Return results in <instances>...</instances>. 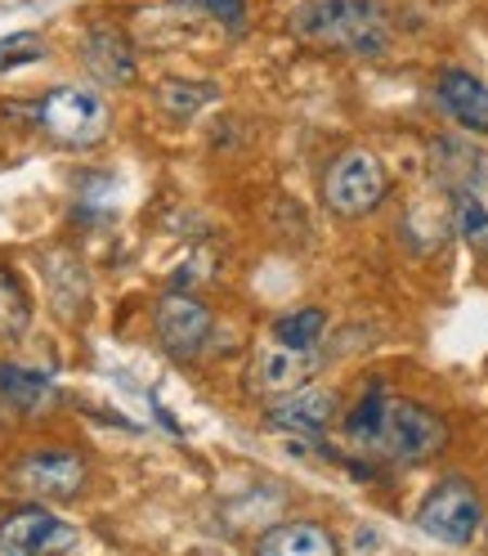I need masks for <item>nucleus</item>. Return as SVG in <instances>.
Returning <instances> with one entry per match:
<instances>
[{
	"instance_id": "obj_14",
	"label": "nucleus",
	"mask_w": 488,
	"mask_h": 556,
	"mask_svg": "<svg viewBox=\"0 0 488 556\" xmlns=\"http://www.w3.org/2000/svg\"><path fill=\"white\" fill-rule=\"evenodd\" d=\"M0 381H5V408L23 413V417H41L59 391H54V381L37 368H23V364H5V372H0Z\"/></svg>"
},
{
	"instance_id": "obj_17",
	"label": "nucleus",
	"mask_w": 488,
	"mask_h": 556,
	"mask_svg": "<svg viewBox=\"0 0 488 556\" xmlns=\"http://www.w3.org/2000/svg\"><path fill=\"white\" fill-rule=\"evenodd\" d=\"M216 99V86H193V81H166L157 103L166 113H176V117H193L202 103H211Z\"/></svg>"
},
{
	"instance_id": "obj_15",
	"label": "nucleus",
	"mask_w": 488,
	"mask_h": 556,
	"mask_svg": "<svg viewBox=\"0 0 488 556\" xmlns=\"http://www.w3.org/2000/svg\"><path fill=\"white\" fill-rule=\"evenodd\" d=\"M27 319H31V301L18 283V274L10 265H0V337L5 341L18 337L27 328Z\"/></svg>"
},
{
	"instance_id": "obj_18",
	"label": "nucleus",
	"mask_w": 488,
	"mask_h": 556,
	"mask_svg": "<svg viewBox=\"0 0 488 556\" xmlns=\"http://www.w3.org/2000/svg\"><path fill=\"white\" fill-rule=\"evenodd\" d=\"M458 233L471 242L475 252L488 256V212L479 206L475 193H458Z\"/></svg>"
},
{
	"instance_id": "obj_3",
	"label": "nucleus",
	"mask_w": 488,
	"mask_h": 556,
	"mask_svg": "<svg viewBox=\"0 0 488 556\" xmlns=\"http://www.w3.org/2000/svg\"><path fill=\"white\" fill-rule=\"evenodd\" d=\"M37 126L63 149H94L113 126L108 99L86 90V86H54L37 103Z\"/></svg>"
},
{
	"instance_id": "obj_11",
	"label": "nucleus",
	"mask_w": 488,
	"mask_h": 556,
	"mask_svg": "<svg viewBox=\"0 0 488 556\" xmlns=\"http://www.w3.org/2000/svg\"><path fill=\"white\" fill-rule=\"evenodd\" d=\"M332 417H336V395L323 387H300V391H287L269 404V422L283 431H300V435L328 431Z\"/></svg>"
},
{
	"instance_id": "obj_2",
	"label": "nucleus",
	"mask_w": 488,
	"mask_h": 556,
	"mask_svg": "<svg viewBox=\"0 0 488 556\" xmlns=\"http://www.w3.org/2000/svg\"><path fill=\"white\" fill-rule=\"evenodd\" d=\"M292 31L323 50H345V54H381L390 41L386 14L376 0H305L292 14Z\"/></svg>"
},
{
	"instance_id": "obj_7",
	"label": "nucleus",
	"mask_w": 488,
	"mask_h": 556,
	"mask_svg": "<svg viewBox=\"0 0 488 556\" xmlns=\"http://www.w3.org/2000/svg\"><path fill=\"white\" fill-rule=\"evenodd\" d=\"M319 351L313 345H287V341H269L256 351L252 368H247V387L256 395H287V391H300L305 381L319 372Z\"/></svg>"
},
{
	"instance_id": "obj_6",
	"label": "nucleus",
	"mask_w": 488,
	"mask_h": 556,
	"mask_svg": "<svg viewBox=\"0 0 488 556\" xmlns=\"http://www.w3.org/2000/svg\"><path fill=\"white\" fill-rule=\"evenodd\" d=\"M14 484L41 503H63L86 490V458L77 448H31L14 467Z\"/></svg>"
},
{
	"instance_id": "obj_21",
	"label": "nucleus",
	"mask_w": 488,
	"mask_h": 556,
	"mask_svg": "<svg viewBox=\"0 0 488 556\" xmlns=\"http://www.w3.org/2000/svg\"><path fill=\"white\" fill-rule=\"evenodd\" d=\"M0 372H5V364H0ZM0 408H5V381H0Z\"/></svg>"
},
{
	"instance_id": "obj_20",
	"label": "nucleus",
	"mask_w": 488,
	"mask_h": 556,
	"mask_svg": "<svg viewBox=\"0 0 488 556\" xmlns=\"http://www.w3.org/2000/svg\"><path fill=\"white\" fill-rule=\"evenodd\" d=\"M202 5H206V14L220 18V23L233 27V31L247 27V0H202Z\"/></svg>"
},
{
	"instance_id": "obj_9",
	"label": "nucleus",
	"mask_w": 488,
	"mask_h": 556,
	"mask_svg": "<svg viewBox=\"0 0 488 556\" xmlns=\"http://www.w3.org/2000/svg\"><path fill=\"white\" fill-rule=\"evenodd\" d=\"M157 341L166 345L176 359H193L206 341H211V309H206L197 296H184V292H170L162 305H157Z\"/></svg>"
},
{
	"instance_id": "obj_16",
	"label": "nucleus",
	"mask_w": 488,
	"mask_h": 556,
	"mask_svg": "<svg viewBox=\"0 0 488 556\" xmlns=\"http://www.w3.org/2000/svg\"><path fill=\"white\" fill-rule=\"evenodd\" d=\"M323 328H328V315L323 309H313V305H305V309H292V315H283L273 324V337L278 341H287V345H313L323 337Z\"/></svg>"
},
{
	"instance_id": "obj_8",
	"label": "nucleus",
	"mask_w": 488,
	"mask_h": 556,
	"mask_svg": "<svg viewBox=\"0 0 488 556\" xmlns=\"http://www.w3.org/2000/svg\"><path fill=\"white\" fill-rule=\"evenodd\" d=\"M77 547V530L46 507H18L0 516V556H37Z\"/></svg>"
},
{
	"instance_id": "obj_1",
	"label": "nucleus",
	"mask_w": 488,
	"mask_h": 556,
	"mask_svg": "<svg viewBox=\"0 0 488 556\" xmlns=\"http://www.w3.org/2000/svg\"><path fill=\"white\" fill-rule=\"evenodd\" d=\"M345 440L368 458H386L399 467L431 463L448 444V422L416 400H399L386 387H368L363 400L345 413Z\"/></svg>"
},
{
	"instance_id": "obj_4",
	"label": "nucleus",
	"mask_w": 488,
	"mask_h": 556,
	"mask_svg": "<svg viewBox=\"0 0 488 556\" xmlns=\"http://www.w3.org/2000/svg\"><path fill=\"white\" fill-rule=\"evenodd\" d=\"M390 193V176L381 166L376 153L368 149H345L323 176V202L328 212L345 216V220H359V216H372L381 202Z\"/></svg>"
},
{
	"instance_id": "obj_10",
	"label": "nucleus",
	"mask_w": 488,
	"mask_h": 556,
	"mask_svg": "<svg viewBox=\"0 0 488 556\" xmlns=\"http://www.w3.org/2000/svg\"><path fill=\"white\" fill-rule=\"evenodd\" d=\"M81 59H86L90 73L99 81H108V86H130L134 81V50L126 41V31H117L108 23H94L81 37Z\"/></svg>"
},
{
	"instance_id": "obj_12",
	"label": "nucleus",
	"mask_w": 488,
	"mask_h": 556,
	"mask_svg": "<svg viewBox=\"0 0 488 556\" xmlns=\"http://www.w3.org/2000/svg\"><path fill=\"white\" fill-rule=\"evenodd\" d=\"M439 103L444 113L458 122L462 130H475V135H488V86L462 67H452V73L439 77Z\"/></svg>"
},
{
	"instance_id": "obj_5",
	"label": "nucleus",
	"mask_w": 488,
	"mask_h": 556,
	"mask_svg": "<svg viewBox=\"0 0 488 556\" xmlns=\"http://www.w3.org/2000/svg\"><path fill=\"white\" fill-rule=\"evenodd\" d=\"M416 526H422L431 539H439V543L466 547L484 526V498H479V490L471 480L444 476L435 490L422 498V507H416Z\"/></svg>"
},
{
	"instance_id": "obj_19",
	"label": "nucleus",
	"mask_w": 488,
	"mask_h": 556,
	"mask_svg": "<svg viewBox=\"0 0 488 556\" xmlns=\"http://www.w3.org/2000/svg\"><path fill=\"white\" fill-rule=\"evenodd\" d=\"M46 54V41L37 31H14V37L0 41V73H10V67H23V63H37Z\"/></svg>"
},
{
	"instance_id": "obj_13",
	"label": "nucleus",
	"mask_w": 488,
	"mask_h": 556,
	"mask_svg": "<svg viewBox=\"0 0 488 556\" xmlns=\"http://www.w3.org/2000/svg\"><path fill=\"white\" fill-rule=\"evenodd\" d=\"M260 556H332L336 539L313 526V520H287V526H273L269 534H260L256 543Z\"/></svg>"
}]
</instances>
